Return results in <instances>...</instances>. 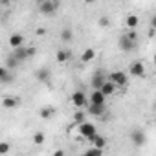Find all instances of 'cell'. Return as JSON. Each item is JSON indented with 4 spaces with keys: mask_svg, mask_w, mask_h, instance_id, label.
Returning a JSON list of instances; mask_svg holds the SVG:
<instances>
[{
    "mask_svg": "<svg viewBox=\"0 0 156 156\" xmlns=\"http://www.w3.org/2000/svg\"><path fill=\"white\" fill-rule=\"evenodd\" d=\"M13 79V77H11V73L8 72V68L6 66H0V81H2V83H9Z\"/></svg>",
    "mask_w": 156,
    "mask_h": 156,
    "instance_id": "cell-15",
    "label": "cell"
},
{
    "mask_svg": "<svg viewBox=\"0 0 156 156\" xmlns=\"http://www.w3.org/2000/svg\"><path fill=\"white\" fill-rule=\"evenodd\" d=\"M2 105H4L6 108H15V107L19 105V98H17V96H8V98L2 99Z\"/></svg>",
    "mask_w": 156,
    "mask_h": 156,
    "instance_id": "cell-14",
    "label": "cell"
},
{
    "mask_svg": "<svg viewBox=\"0 0 156 156\" xmlns=\"http://www.w3.org/2000/svg\"><path fill=\"white\" fill-rule=\"evenodd\" d=\"M68 59H70V51L68 50H59L57 51V61L59 62H66Z\"/></svg>",
    "mask_w": 156,
    "mask_h": 156,
    "instance_id": "cell-23",
    "label": "cell"
},
{
    "mask_svg": "<svg viewBox=\"0 0 156 156\" xmlns=\"http://www.w3.org/2000/svg\"><path fill=\"white\" fill-rule=\"evenodd\" d=\"M101 152H103V149H99V147H96V145H94L92 149H88V151H87V154H98V156H99Z\"/></svg>",
    "mask_w": 156,
    "mask_h": 156,
    "instance_id": "cell-26",
    "label": "cell"
},
{
    "mask_svg": "<svg viewBox=\"0 0 156 156\" xmlns=\"http://www.w3.org/2000/svg\"><path fill=\"white\" fill-rule=\"evenodd\" d=\"M129 72H130V75H134V77H143V73H145V66H143L141 61H134V62L130 64Z\"/></svg>",
    "mask_w": 156,
    "mask_h": 156,
    "instance_id": "cell-5",
    "label": "cell"
},
{
    "mask_svg": "<svg viewBox=\"0 0 156 156\" xmlns=\"http://www.w3.org/2000/svg\"><path fill=\"white\" fill-rule=\"evenodd\" d=\"M92 141H94V145H96V147H99V149H103V147L107 145V140H105L103 136H99L98 132L94 134V138H92Z\"/></svg>",
    "mask_w": 156,
    "mask_h": 156,
    "instance_id": "cell-21",
    "label": "cell"
},
{
    "mask_svg": "<svg viewBox=\"0 0 156 156\" xmlns=\"http://www.w3.org/2000/svg\"><path fill=\"white\" fill-rule=\"evenodd\" d=\"M101 92H103V96L105 98H108V96H112L114 92H116V85L112 83V81H105L103 85H101V88H99Z\"/></svg>",
    "mask_w": 156,
    "mask_h": 156,
    "instance_id": "cell-8",
    "label": "cell"
},
{
    "mask_svg": "<svg viewBox=\"0 0 156 156\" xmlns=\"http://www.w3.org/2000/svg\"><path fill=\"white\" fill-rule=\"evenodd\" d=\"M85 2H87V4H94V2H96V0H85Z\"/></svg>",
    "mask_w": 156,
    "mask_h": 156,
    "instance_id": "cell-31",
    "label": "cell"
},
{
    "mask_svg": "<svg viewBox=\"0 0 156 156\" xmlns=\"http://www.w3.org/2000/svg\"><path fill=\"white\" fill-rule=\"evenodd\" d=\"M94 57H96V51H94L92 48H88V50H85V51H83V55H81V61H83V62H90Z\"/></svg>",
    "mask_w": 156,
    "mask_h": 156,
    "instance_id": "cell-19",
    "label": "cell"
},
{
    "mask_svg": "<svg viewBox=\"0 0 156 156\" xmlns=\"http://www.w3.org/2000/svg\"><path fill=\"white\" fill-rule=\"evenodd\" d=\"M53 114H55V108H51V107H44V108H41V112H39V116H41L42 119H50Z\"/></svg>",
    "mask_w": 156,
    "mask_h": 156,
    "instance_id": "cell-18",
    "label": "cell"
},
{
    "mask_svg": "<svg viewBox=\"0 0 156 156\" xmlns=\"http://www.w3.org/2000/svg\"><path fill=\"white\" fill-rule=\"evenodd\" d=\"M130 138H132V141H134V145H143L145 143V134L140 130V129H136V130H132V134H130Z\"/></svg>",
    "mask_w": 156,
    "mask_h": 156,
    "instance_id": "cell-10",
    "label": "cell"
},
{
    "mask_svg": "<svg viewBox=\"0 0 156 156\" xmlns=\"http://www.w3.org/2000/svg\"><path fill=\"white\" fill-rule=\"evenodd\" d=\"M85 119H87V114H85V112H75V114H73V121H75L77 125L83 123Z\"/></svg>",
    "mask_w": 156,
    "mask_h": 156,
    "instance_id": "cell-24",
    "label": "cell"
},
{
    "mask_svg": "<svg viewBox=\"0 0 156 156\" xmlns=\"http://www.w3.org/2000/svg\"><path fill=\"white\" fill-rule=\"evenodd\" d=\"M73 39V31L70 30V28H62V31H61V41L62 42H70Z\"/></svg>",
    "mask_w": 156,
    "mask_h": 156,
    "instance_id": "cell-16",
    "label": "cell"
},
{
    "mask_svg": "<svg viewBox=\"0 0 156 156\" xmlns=\"http://www.w3.org/2000/svg\"><path fill=\"white\" fill-rule=\"evenodd\" d=\"M13 55H15L19 61H24V59H28V53H26V48H24V44H22V46H19V48H15Z\"/></svg>",
    "mask_w": 156,
    "mask_h": 156,
    "instance_id": "cell-17",
    "label": "cell"
},
{
    "mask_svg": "<svg viewBox=\"0 0 156 156\" xmlns=\"http://www.w3.org/2000/svg\"><path fill=\"white\" fill-rule=\"evenodd\" d=\"M138 22H140V19H138L136 15H129V17H127V20H125V24H127L129 28H132V30L138 26Z\"/></svg>",
    "mask_w": 156,
    "mask_h": 156,
    "instance_id": "cell-22",
    "label": "cell"
},
{
    "mask_svg": "<svg viewBox=\"0 0 156 156\" xmlns=\"http://www.w3.org/2000/svg\"><path fill=\"white\" fill-rule=\"evenodd\" d=\"M98 24H99V26H103V28H105V26H108V19H107V17H101V19H99V22H98Z\"/></svg>",
    "mask_w": 156,
    "mask_h": 156,
    "instance_id": "cell-28",
    "label": "cell"
},
{
    "mask_svg": "<svg viewBox=\"0 0 156 156\" xmlns=\"http://www.w3.org/2000/svg\"><path fill=\"white\" fill-rule=\"evenodd\" d=\"M103 112H105V103H101V105H96V103H90V108H88V114H92V116H103Z\"/></svg>",
    "mask_w": 156,
    "mask_h": 156,
    "instance_id": "cell-13",
    "label": "cell"
},
{
    "mask_svg": "<svg viewBox=\"0 0 156 156\" xmlns=\"http://www.w3.org/2000/svg\"><path fill=\"white\" fill-rule=\"evenodd\" d=\"M19 62H20V61H19L13 53H9V57L6 59V68H9V70H11V68H17V64H19Z\"/></svg>",
    "mask_w": 156,
    "mask_h": 156,
    "instance_id": "cell-20",
    "label": "cell"
},
{
    "mask_svg": "<svg viewBox=\"0 0 156 156\" xmlns=\"http://www.w3.org/2000/svg\"><path fill=\"white\" fill-rule=\"evenodd\" d=\"M37 2H42V0H37Z\"/></svg>",
    "mask_w": 156,
    "mask_h": 156,
    "instance_id": "cell-32",
    "label": "cell"
},
{
    "mask_svg": "<svg viewBox=\"0 0 156 156\" xmlns=\"http://www.w3.org/2000/svg\"><path fill=\"white\" fill-rule=\"evenodd\" d=\"M72 103H73L75 107L83 108V107L87 105V96H85L83 92H73V94H72Z\"/></svg>",
    "mask_w": 156,
    "mask_h": 156,
    "instance_id": "cell-6",
    "label": "cell"
},
{
    "mask_svg": "<svg viewBox=\"0 0 156 156\" xmlns=\"http://www.w3.org/2000/svg\"><path fill=\"white\" fill-rule=\"evenodd\" d=\"M105 81H107V79L103 77V73H101V72H96L94 77H92V88H94V90H99Z\"/></svg>",
    "mask_w": 156,
    "mask_h": 156,
    "instance_id": "cell-9",
    "label": "cell"
},
{
    "mask_svg": "<svg viewBox=\"0 0 156 156\" xmlns=\"http://www.w3.org/2000/svg\"><path fill=\"white\" fill-rule=\"evenodd\" d=\"M6 152H9V143L2 141L0 143V154H6Z\"/></svg>",
    "mask_w": 156,
    "mask_h": 156,
    "instance_id": "cell-27",
    "label": "cell"
},
{
    "mask_svg": "<svg viewBox=\"0 0 156 156\" xmlns=\"http://www.w3.org/2000/svg\"><path fill=\"white\" fill-rule=\"evenodd\" d=\"M59 8V2L57 0H42V2H39V11L42 15H53Z\"/></svg>",
    "mask_w": 156,
    "mask_h": 156,
    "instance_id": "cell-1",
    "label": "cell"
},
{
    "mask_svg": "<svg viewBox=\"0 0 156 156\" xmlns=\"http://www.w3.org/2000/svg\"><path fill=\"white\" fill-rule=\"evenodd\" d=\"M108 81H112L116 87H125L127 85V75L123 72H112L110 77H108Z\"/></svg>",
    "mask_w": 156,
    "mask_h": 156,
    "instance_id": "cell-4",
    "label": "cell"
},
{
    "mask_svg": "<svg viewBox=\"0 0 156 156\" xmlns=\"http://www.w3.org/2000/svg\"><path fill=\"white\" fill-rule=\"evenodd\" d=\"M90 103H96V105L105 103V96H103V92H101V90H92V94H90Z\"/></svg>",
    "mask_w": 156,
    "mask_h": 156,
    "instance_id": "cell-12",
    "label": "cell"
},
{
    "mask_svg": "<svg viewBox=\"0 0 156 156\" xmlns=\"http://www.w3.org/2000/svg\"><path fill=\"white\" fill-rule=\"evenodd\" d=\"M24 44V37L20 35V33H13L11 37H9V46L11 48H19V46H22Z\"/></svg>",
    "mask_w": 156,
    "mask_h": 156,
    "instance_id": "cell-11",
    "label": "cell"
},
{
    "mask_svg": "<svg viewBox=\"0 0 156 156\" xmlns=\"http://www.w3.org/2000/svg\"><path fill=\"white\" fill-rule=\"evenodd\" d=\"M50 68H39L37 70V73H35V77L39 79V83H48L50 81Z\"/></svg>",
    "mask_w": 156,
    "mask_h": 156,
    "instance_id": "cell-7",
    "label": "cell"
},
{
    "mask_svg": "<svg viewBox=\"0 0 156 156\" xmlns=\"http://www.w3.org/2000/svg\"><path fill=\"white\" fill-rule=\"evenodd\" d=\"M26 53H28V57H33L35 55V48L31 46V48H26Z\"/></svg>",
    "mask_w": 156,
    "mask_h": 156,
    "instance_id": "cell-29",
    "label": "cell"
},
{
    "mask_svg": "<svg viewBox=\"0 0 156 156\" xmlns=\"http://www.w3.org/2000/svg\"><path fill=\"white\" fill-rule=\"evenodd\" d=\"M119 48L123 51H132L136 48V41L130 39L129 35H123V37H119Z\"/></svg>",
    "mask_w": 156,
    "mask_h": 156,
    "instance_id": "cell-3",
    "label": "cell"
},
{
    "mask_svg": "<svg viewBox=\"0 0 156 156\" xmlns=\"http://www.w3.org/2000/svg\"><path fill=\"white\" fill-rule=\"evenodd\" d=\"M33 141H35L37 145H41V143H44V134H42V132H37V134L33 136Z\"/></svg>",
    "mask_w": 156,
    "mask_h": 156,
    "instance_id": "cell-25",
    "label": "cell"
},
{
    "mask_svg": "<svg viewBox=\"0 0 156 156\" xmlns=\"http://www.w3.org/2000/svg\"><path fill=\"white\" fill-rule=\"evenodd\" d=\"M96 132H98V130H96V125H94V123H88L87 119H85L83 123H79V134H81L83 138H88V140H92Z\"/></svg>",
    "mask_w": 156,
    "mask_h": 156,
    "instance_id": "cell-2",
    "label": "cell"
},
{
    "mask_svg": "<svg viewBox=\"0 0 156 156\" xmlns=\"http://www.w3.org/2000/svg\"><path fill=\"white\" fill-rule=\"evenodd\" d=\"M0 4H2V6H9L11 0H0Z\"/></svg>",
    "mask_w": 156,
    "mask_h": 156,
    "instance_id": "cell-30",
    "label": "cell"
}]
</instances>
